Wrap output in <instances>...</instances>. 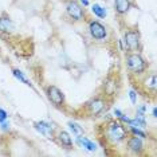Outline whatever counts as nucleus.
I'll list each match as a JSON object with an SVG mask.
<instances>
[{"instance_id":"1","label":"nucleus","mask_w":157,"mask_h":157,"mask_svg":"<svg viewBox=\"0 0 157 157\" xmlns=\"http://www.w3.org/2000/svg\"><path fill=\"white\" fill-rule=\"evenodd\" d=\"M108 134L109 137L112 138L113 141L116 142H120L122 141L125 137H126V132H125L124 126L118 122H113L109 125V129H108Z\"/></svg>"},{"instance_id":"2","label":"nucleus","mask_w":157,"mask_h":157,"mask_svg":"<svg viewBox=\"0 0 157 157\" xmlns=\"http://www.w3.org/2000/svg\"><path fill=\"white\" fill-rule=\"evenodd\" d=\"M126 62H128V67H129L132 71H134V73H140V71H142L144 70V67H145L144 59H142L138 54L129 55L126 58Z\"/></svg>"},{"instance_id":"3","label":"nucleus","mask_w":157,"mask_h":157,"mask_svg":"<svg viewBox=\"0 0 157 157\" xmlns=\"http://www.w3.org/2000/svg\"><path fill=\"white\" fill-rule=\"evenodd\" d=\"M67 12H69V15L75 20H81L82 17H83V10H82L81 6L75 2L67 3Z\"/></svg>"},{"instance_id":"4","label":"nucleus","mask_w":157,"mask_h":157,"mask_svg":"<svg viewBox=\"0 0 157 157\" xmlns=\"http://www.w3.org/2000/svg\"><path fill=\"white\" fill-rule=\"evenodd\" d=\"M47 94H48L50 101H51L52 103H55V105H62L63 101H65L62 91H60L58 87H55V86H50L47 89Z\"/></svg>"},{"instance_id":"5","label":"nucleus","mask_w":157,"mask_h":157,"mask_svg":"<svg viewBox=\"0 0 157 157\" xmlns=\"http://www.w3.org/2000/svg\"><path fill=\"white\" fill-rule=\"evenodd\" d=\"M89 28H90V33L93 35V38H95V39H103V38L106 36V30H105V27H103L101 23L91 22L90 26H89Z\"/></svg>"},{"instance_id":"6","label":"nucleus","mask_w":157,"mask_h":157,"mask_svg":"<svg viewBox=\"0 0 157 157\" xmlns=\"http://www.w3.org/2000/svg\"><path fill=\"white\" fill-rule=\"evenodd\" d=\"M125 42H126L128 47L132 50H136L138 47V43H140V36L136 31H128L125 34Z\"/></svg>"},{"instance_id":"7","label":"nucleus","mask_w":157,"mask_h":157,"mask_svg":"<svg viewBox=\"0 0 157 157\" xmlns=\"http://www.w3.org/2000/svg\"><path fill=\"white\" fill-rule=\"evenodd\" d=\"M35 128H36L38 132H40L42 134H44L47 138L52 137V128H51V125H50V124L44 122V121H40V122L35 124Z\"/></svg>"},{"instance_id":"8","label":"nucleus","mask_w":157,"mask_h":157,"mask_svg":"<svg viewBox=\"0 0 157 157\" xmlns=\"http://www.w3.org/2000/svg\"><path fill=\"white\" fill-rule=\"evenodd\" d=\"M15 30V24L8 17H0V31L2 33H12Z\"/></svg>"},{"instance_id":"9","label":"nucleus","mask_w":157,"mask_h":157,"mask_svg":"<svg viewBox=\"0 0 157 157\" xmlns=\"http://www.w3.org/2000/svg\"><path fill=\"white\" fill-rule=\"evenodd\" d=\"M128 146L132 152L134 153H140L142 151V141L140 137H132L129 142H128Z\"/></svg>"},{"instance_id":"10","label":"nucleus","mask_w":157,"mask_h":157,"mask_svg":"<svg viewBox=\"0 0 157 157\" xmlns=\"http://www.w3.org/2000/svg\"><path fill=\"white\" fill-rule=\"evenodd\" d=\"M77 142L81 148H85V149H87V151H95V149H97V145H95L94 142H91L90 140H87V138H82V136L78 137Z\"/></svg>"},{"instance_id":"11","label":"nucleus","mask_w":157,"mask_h":157,"mask_svg":"<svg viewBox=\"0 0 157 157\" xmlns=\"http://www.w3.org/2000/svg\"><path fill=\"white\" fill-rule=\"evenodd\" d=\"M129 7H130L129 0H116V8L118 13H125L129 10Z\"/></svg>"},{"instance_id":"12","label":"nucleus","mask_w":157,"mask_h":157,"mask_svg":"<svg viewBox=\"0 0 157 157\" xmlns=\"http://www.w3.org/2000/svg\"><path fill=\"white\" fill-rule=\"evenodd\" d=\"M103 101H101V99H95V101H93L90 103V112L94 113V114H98L101 110L103 109Z\"/></svg>"},{"instance_id":"13","label":"nucleus","mask_w":157,"mask_h":157,"mask_svg":"<svg viewBox=\"0 0 157 157\" xmlns=\"http://www.w3.org/2000/svg\"><path fill=\"white\" fill-rule=\"evenodd\" d=\"M128 124H129L130 126H133V128H138V129H140V128H145L146 126V122H145V120L142 118L141 114L136 120H129V122H128Z\"/></svg>"},{"instance_id":"14","label":"nucleus","mask_w":157,"mask_h":157,"mask_svg":"<svg viewBox=\"0 0 157 157\" xmlns=\"http://www.w3.org/2000/svg\"><path fill=\"white\" fill-rule=\"evenodd\" d=\"M59 141L62 142L63 145H66V146H71V145H73V140H71L70 134L67 133V132H60V133H59Z\"/></svg>"},{"instance_id":"15","label":"nucleus","mask_w":157,"mask_h":157,"mask_svg":"<svg viewBox=\"0 0 157 157\" xmlns=\"http://www.w3.org/2000/svg\"><path fill=\"white\" fill-rule=\"evenodd\" d=\"M69 128H70V130L77 136V137H81V136H83V129H82V128L77 122H69Z\"/></svg>"},{"instance_id":"16","label":"nucleus","mask_w":157,"mask_h":157,"mask_svg":"<svg viewBox=\"0 0 157 157\" xmlns=\"http://www.w3.org/2000/svg\"><path fill=\"white\" fill-rule=\"evenodd\" d=\"M12 73H13V75H15V78H17L20 82H23L24 85H30V82H28V79L26 77H24V74L22 73L20 70H17V69H13L12 70Z\"/></svg>"},{"instance_id":"17","label":"nucleus","mask_w":157,"mask_h":157,"mask_svg":"<svg viewBox=\"0 0 157 157\" xmlns=\"http://www.w3.org/2000/svg\"><path fill=\"white\" fill-rule=\"evenodd\" d=\"M93 12L95 13L98 17H105L106 16V11H105V8H102L101 6H98V4H94L93 6Z\"/></svg>"},{"instance_id":"18","label":"nucleus","mask_w":157,"mask_h":157,"mask_svg":"<svg viewBox=\"0 0 157 157\" xmlns=\"http://www.w3.org/2000/svg\"><path fill=\"white\" fill-rule=\"evenodd\" d=\"M132 132H133V133H134L136 136H140V137H142V138L145 137V133H144V132H141L140 129H138V128H137V129H136V128L132 126Z\"/></svg>"},{"instance_id":"19","label":"nucleus","mask_w":157,"mask_h":157,"mask_svg":"<svg viewBox=\"0 0 157 157\" xmlns=\"http://www.w3.org/2000/svg\"><path fill=\"white\" fill-rule=\"evenodd\" d=\"M6 120H7V113H6V110L0 109V122H3V121H6Z\"/></svg>"},{"instance_id":"20","label":"nucleus","mask_w":157,"mask_h":157,"mask_svg":"<svg viewBox=\"0 0 157 157\" xmlns=\"http://www.w3.org/2000/svg\"><path fill=\"white\" fill-rule=\"evenodd\" d=\"M130 99H132V102L133 103H136V101H137V99H136V93L133 90L130 91Z\"/></svg>"},{"instance_id":"21","label":"nucleus","mask_w":157,"mask_h":157,"mask_svg":"<svg viewBox=\"0 0 157 157\" xmlns=\"http://www.w3.org/2000/svg\"><path fill=\"white\" fill-rule=\"evenodd\" d=\"M8 126H10V125L7 124V122H4V121L2 122V129H3V130H7V129H8Z\"/></svg>"},{"instance_id":"22","label":"nucleus","mask_w":157,"mask_h":157,"mask_svg":"<svg viewBox=\"0 0 157 157\" xmlns=\"http://www.w3.org/2000/svg\"><path fill=\"white\" fill-rule=\"evenodd\" d=\"M81 2H82V4H83V6H89V2H87V0H81Z\"/></svg>"}]
</instances>
